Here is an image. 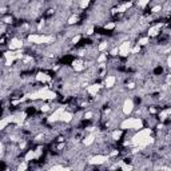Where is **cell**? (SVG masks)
Wrapping results in <instances>:
<instances>
[{"instance_id": "836d02e7", "label": "cell", "mask_w": 171, "mask_h": 171, "mask_svg": "<svg viewBox=\"0 0 171 171\" xmlns=\"http://www.w3.org/2000/svg\"><path fill=\"white\" fill-rule=\"evenodd\" d=\"M92 116H94V112L88 111V112H86V114H84V119H87V121H88V119H91Z\"/></svg>"}, {"instance_id": "8992f818", "label": "cell", "mask_w": 171, "mask_h": 171, "mask_svg": "<svg viewBox=\"0 0 171 171\" xmlns=\"http://www.w3.org/2000/svg\"><path fill=\"white\" fill-rule=\"evenodd\" d=\"M131 46H132V43L131 42H128V40L123 42L122 44L118 47V55L122 56V58H127L130 55V52H131Z\"/></svg>"}, {"instance_id": "ab89813d", "label": "cell", "mask_w": 171, "mask_h": 171, "mask_svg": "<svg viewBox=\"0 0 171 171\" xmlns=\"http://www.w3.org/2000/svg\"><path fill=\"white\" fill-rule=\"evenodd\" d=\"M4 21H6V23H12V17H6V19H4Z\"/></svg>"}, {"instance_id": "7a4b0ae2", "label": "cell", "mask_w": 171, "mask_h": 171, "mask_svg": "<svg viewBox=\"0 0 171 171\" xmlns=\"http://www.w3.org/2000/svg\"><path fill=\"white\" fill-rule=\"evenodd\" d=\"M56 98L55 91H51L48 87H44L42 90H38L35 92H31L25 96V99H31V100H54Z\"/></svg>"}, {"instance_id": "f1b7e54d", "label": "cell", "mask_w": 171, "mask_h": 171, "mask_svg": "<svg viewBox=\"0 0 171 171\" xmlns=\"http://www.w3.org/2000/svg\"><path fill=\"white\" fill-rule=\"evenodd\" d=\"M140 48H142V47H139L138 44H135L134 47H131V52H130V54H138V52H140Z\"/></svg>"}, {"instance_id": "b9f144b4", "label": "cell", "mask_w": 171, "mask_h": 171, "mask_svg": "<svg viewBox=\"0 0 171 171\" xmlns=\"http://www.w3.org/2000/svg\"><path fill=\"white\" fill-rule=\"evenodd\" d=\"M6 171H9V170H6Z\"/></svg>"}, {"instance_id": "f35d334b", "label": "cell", "mask_w": 171, "mask_h": 171, "mask_svg": "<svg viewBox=\"0 0 171 171\" xmlns=\"http://www.w3.org/2000/svg\"><path fill=\"white\" fill-rule=\"evenodd\" d=\"M86 34H87V35H92V34H94V27H90L88 30H87Z\"/></svg>"}, {"instance_id": "7402d4cb", "label": "cell", "mask_w": 171, "mask_h": 171, "mask_svg": "<svg viewBox=\"0 0 171 171\" xmlns=\"http://www.w3.org/2000/svg\"><path fill=\"white\" fill-rule=\"evenodd\" d=\"M122 135H123V130H115L114 132L111 134V138L114 140H119L122 138Z\"/></svg>"}, {"instance_id": "44dd1931", "label": "cell", "mask_w": 171, "mask_h": 171, "mask_svg": "<svg viewBox=\"0 0 171 171\" xmlns=\"http://www.w3.org/2000/svg\"><path fill=\"white\" fill-rule=\"evenodd\" d=\"M170 114H171V108L167 107L166 110H163V111L159 112V118H161V121H166V119L170 116Z\"/></svg>"}, {"instance_id": "8fae6325", "label": "cell", "mask_w": 171, "mask_h": 171, "mask_svg": "<svg viewBox=\"0 0 171 171\" xmlns=\"http://www.w3.org/2000/svg\"><path fill=\"white\" fill-rule=\"evenodd\" d=\"M36 80L40 82V83H47V82H51V75H48L47 72H38L35 75Z\"/></svg>"}, {"instance_id": "52a82bcc", "label": "cell", "mask_w": 171, "mask_h": 171, "mask_svg": "<svg viewBox=\"0 0 171 171\" xmlns=\"http://www.w3.org/2000/svg\"><path fill=\"white\" fill-rule=\"evenodd\" d=\"M134 107H135V103H134V100L131 99V98H127V99H125V102H123V106H122L123 114H125V115L132 114Z\"/></svg>"}, {"instance_id": "ba28073f", "label": "cell", "mask_w": 171, "mask_h": 171, "mask_svg": "<svg viewBox=\"0 0 171 171\" xmlns=\"http://www.w3.org/2000/svg\"><path fill=\"white\" fill-rule=\"evenodd\" d=\"M64 111H65V107H64V106L58 107L56 110L48 116L47 122H48V123H55V122H58V121H60V116H61V114H63Z\"/></svg>"}, {"instance_id": "1f68e13d", "label": "cell", "mask_w": 171, "mask_h": 171, "mask_svg": "<svg viewBox=\"0 0 171 171\" xmlns=\"http://www.w3.org/2000/svg\"><path fill=\"white\" fill-rule=\"evenodd\" d=\"M161 11H162V6H159V4H158V6H155L154 8L151 9V12H154V13H156V12H161Z\"/></svg>"}, {"instance_id": "277c9868", "label": "cell", "mask_w": 171, "mask_h": 171, "mask_svg": "<svg viewBox=\"0 0 171 171\" xmlns=\"http://www.w3.org/2000/svg\"><path fill=\"white\" fill-rule=\"evenodd\" d=\"M27 40L30 43H34V44H47V43H51L54 40V36H51V35H40V34H32V35H28Z\"/></svg>"}, {"instance_id": "9c48e42d", "label": "cell", "mask_w": 171, "mask_h": 171, "mask_svg": "<svg viewBox=\"0 0 171 171\" xmlns=\"http://www.w3.org/2000/svg\"><path fill=\"white\" fill-rule=\"evenodd\" d=\"M24 46V43L21 39H17V38H13V39H11L9 43H8V48L9 51H19L21 50V47Z\"/></svg>"}, {"instance_id": "60d3db41", "label": "cell", "mask_w": 171, "mask_h": 171, "mask_svg": "<svg viewBox=\"0 0 171 171\" xmlns=\"http://www.w3.org/2000/svg\"><path fill=\"white\" fill-rule=\"evenodd\" d=\"M63 147H64V143H61V144H59V146H58V148H59V150H61Z\"/></svg>"}, {"instance_id": "e575fe53", "label": "cell", "mask_w": 171, "mask_h": 171, "mask_svg": "<svg viewBox=\"0 0 171 171\" xmlns=\"http://www.w3.org/2000/svg\"><path fill=\"white\" fill-rule=\"evenodd\" d=\"M4 151H6V146H4V143H3V142H0V155H3V154H4Z\"/></svg>"}, {"instance_id": "6da1fadb", "label": "cell", "mask_w": 171, "mask_h": 171, "mask_svg": "<svg viewBox=\"0 0 171 171\" xmlns=\"http://www.w3.org/2000/svg\"><path fill=\"white\" fill-rule=\"evenodd\" d=\"M152 134V130L148 127V128H142L139 130L135 135L132 136V139H131V144L132 146L136 147V150H143L144 147H147L148 144H152L154 143V138L151 136Z\"/></svg>"}, {"instance_id": "603a6c76", "label": "cell", "mask_w": 171, "mask_h": 171, "mask_svg": "<svg viewBox=\"0 0 171 171\" xmlns=\"http://www.w3.org/2000/svg\"><path fill=\"white\" fill-rule=\"evenodd\" d=\"M121 165V167H122V171H132L134 170V166L132 165H128V163H126V162H121L119 163Z\"/></svg>"}, {"instance_id": "3957f363", "label": "cell", "mask_w": 171, "mask_h": 171, "mask_svg": "<svg viewBox=\"0 0 171 171\" xmlns=\"http://www.w3.org/2000/svg\"><path fill=\"white\" fill-rule=\"evenodd\" d=\"M143 119L142 118H126L121 123V130H134L139 131L143 128Z\"/></svg>"}, {"instance_id": "30bf717a", "label": "cell", "mask_w": 171, "mask_h": 171, "mask_svg": "<svg viewBox=\"0 0 171 171\" xmlns=\"http://www.w3.org/2000/svg\"><path fill=\"white\" fill-rule=\"evenodd\" d=\"M162 27H163L162 23H158V24L150 27V28H148V32H147V34H148L147 38H155V36H158L159 34H161V31H162Z\"/></svg>"}, {"instance_id": "ffe728a7", "label": "cell", "mask_w": 171, "mask_h": 171, "mask_svg": "<svg viewBox=\"0 0 171 171\" xmlns=\"http://www.w3.org/2000/svg\"><path fill=\"white\" fill-rule=\"evenodd\" d=\"M95 134H90L88 136H86L84 138V140H83V143L86 144V146H91V144L94 143V142H95Z\"/></svg>"}, {"instance_id": "9a60e30c", "label": "cell", "mask_w": 171, "mask_h": 171, "mask_svg": "<svg viewBox=\"0 0 171 171\" xmlns=\"http://www.w3.org/2000/svg\"><path fill=\"white\" fill-rule=\"evenodd\" d=\"M72 119H74V115H72V112L67 111V110H65L63 114H61V116H60V121L64 122V123H71Z\"/></svg>"}, {"instance_id": "d6986e66", "label": "cell", "mask_w": 171, "mask_h": 171, "mask_svg": "<svg viewBox=\"0 0 171 171\" xmlns=\"http://www.w3.org/2000/svg\"><path fill=\"white\" fill-rule=\"evenodd\" d=\"M35 158H36L35 150H28L27 154H25V156H24V161H25V162H31V161H34Z\"/></svg>"}, {"instance_id": "83f0119b", "label": "cell", "mask_w": 171, "mask_h": 171, "mask_svg": "<svg viewBox=\"0 0 171 171\" xmlns=\"http://www.w3.org/2000/svg\"><path fill=\"white\" fill-rule=\"evenodd\" d=\"M78 20H79L78 15H72L70 19H68V24H75V23H78Z\"/></svg>"}, {"instance_id": "4dcf8cb0", "label": "cell", "mask_w": 171, "mask_h": 171, "mask_svg": "<svg viewBox=\"0 0 171 171\" xmlns=\"http://www.w3.org/2000/svg\"><path fill=\"white\" fill-rule=\"evenodd\" d=\"M80 39H82V35H76V36H74V38L71 39L72 44H76V43H78L79 40H80Z\"/></svg>"}, {"instance_id": "4316f807", "label": "cell", "mask_w": 171, "mask_h": 171, "mask_svg": "<svg viewBox=\"0 0 171 171\" xmlns=\"http://www.w3.org/2000/svg\"><path fill=\"white\" fill-rule=\"evenodd\" d=\"M106 59H107V54H106V52L100 54V56L98 58V63H100V64H104V61H106Z\"/></svg>"}, {"instance_id": "d6a6232c", "label": "cell", "mask_w": 171, "mask_h": 171, "mask_svg": "<svg viewBox=\"0 0 171 171\" xmlns=\"http://www.w3.org/2000/svg\"><path fill=\"white\" fill-rule=\"evenodd\" d=\"M148 3H150V2H148V0H142V2H139V3H138V6H139V7H142V8H144V7H146V6L148 4Z\"/></svg>"}, {"instance_id": "ac0fdd59", "label": "cell", "mask_w": 171, "mask_h": 171, "mask_svg": "<svg viewBox=\"0 0 171 171\" xmlns=\"http://www.w3.org/2000/svg\"><path fill=\"white\" fill-rule=\"evenodd\" d=\"M47 171H71V167H65L63 165H55V166L50 167Z\"/></svg>"}, {"instance_id": "484cf974", "label": "cell", "mask_w": 171, "mask_h": 171, "mask_svg": "<svg viewBox=\"0 0 171 171\" xmlns=\"http://www.w3.org/2000/svg\"><path fill=\"white\" fill-rule=\"evenodd\" d=\"M28 169V162H21L19 166H17V171H25Z\"/></svg>"}, {"instance_id": "e0dca14e", "label": "cell", "mask_w": 171, "mask_h": 171, "mask_svg": "<svg viewBox=\"0 0 171 171\" xmlns=\"http://www.w3.org/2000/svg\"><path fill=\"white\" fill-rule=\"evenodd\" d=\"M131 6H132V3H123V4L116 7L114 11H116V12H126V11H128L131 8Z\"/></svg>"}, {"instance_id": "2e32d148", "label": "cell", "mask_w": 171, "mask_h": 171, "mask_svg": "<svg viewBox=\"0 0 171 171\" xmlns=\"http://www.w3.org/2000/svg\"><path fill=\"white\" fill-rule=\"evenodd\" d=\"M72 65H74V70L75 71H83L86 68V63L83 60H80V59L75 60L74 63H72Z\"/></svg>"}, {"instance_id": "4fadbf2b", "label": "cell", "mask_w": 171, "mask_h": 171, "mask_svg": "<svg viewBox=\"0 0 171 171\" xmlns=\"http://www.w3.org/2000/svg\"><path fill=\"white\" fill-rule=\"evenodd\" d=\"M116 83V76L114 75H108L106 76V79H104V86H106V88H112V87L115 86Z\"/></svg>"}, {"instance_id": "f546056e", "label": "cell", "mask_w": 171, "mask_h": 171, "mask_svg": "<svg viewBox=\"0 0 171 171\" xmlns=\"http://www.w3.org/2000/svg\"><path fill=\"white\" fill-rule=\"evenodd\" d=\"M104 28H106V30H114V28H115V23H114V21H110V23H107L106 25H104Z\"/></svg>"}, {"instance_id": "8d00e7d4", "label": "cell", "mask_w": 171, "mask_h": 171, "mask_svg": "<svg viewBox=\"0 0 171 171\" xmlns=\"http://www.w3.org/2000/svg\"><path fill=\"white\" fill-rule=\"evenodd\" d=\"M50 108H51L50 104H43V106H42V111H43V112H46V111H48Z\"/></svg>"}, {"instance_id": "7c38bea8", "label": "cell", "mask_w": 171, "mask_h": 171, "mask_svg": "<svg viewBox=\"0 0 171 171\" xmlns=\"http://www.w3.org/2000/svg\"><path fill=\"white\" fill-rule=\"evenodd\" d=\"M100 84H98V83H94V84H91L87 87V92L90 94L91 96H98V92H99V90H100Z\"/></svg>"}, {"instance_id": "d4e9b609", "label": "cell", "mask_w": 171, "mask_h": 171, "mask_svg": "<svg viewBox=\"0 0 171 171\" xmlns=\"http://www.w3.org/2000/svg\"><path fill=\"white\" fill-rule=\"evenodd\" d=\"M107 47H108V42H102V43H100V44H99V47H98V50H99V51H100V52H102V54H103V52H104V51H106V50H107Z\"/></svg>"}, {"instance_id": "74e56055", "label": "cell", "mask_w": 171, "mask_h": 171, "mask_svg": "<svg viewBox=\"0 0 171 171\" xmlns=\"http://www.w3.org/2000/svg\"><path fill=\"white\" fill-rule=\"evenodd\" d=\"M111 55H112V56H116V55H118V47H114V48L111 50Z\"/></svg>"}, {"instance_id": "d590c367", "label": "cell", "mask_w": 171, "mask_h": 171, "mask_svg": "<svg viewBox=\"0 0 171 171\" xmlns=\"http://www.w3.org/2000/svg\"><path fill=\"white\" fill-rule=\"evenodd\" d=\"M88 6H90V2H88V0H86V2H82V3H80V8H87Z\"/></svg>"}, {"instance_id": "5b68a950", "label": "cell", "mask_w": 171, "mask_h": 171, "mask_svg": "<svg viewBox=\"0 0 171 171\" xmlns=\"http://www.w3.org/2000/svg\"><path fill=\"white\" fill-rule=\"evenodd\" d=\"M110 161V155H102V154H98V155H94L90 158L88 163L91 166H100V165H104L106 162Z\"/></svg>"}, {"instance_id": "5bb4252c", "label": "cell", "mask_w": 171, "mask_h": 171, "mask_svg": "<svg viewBox=\"0 0 171 171\" xmlns=\"http://www.w3.org/2000/svg\"><path fill=\"white\" fill-rule=\"evenodd\" d=\"M9 123H13V115H9V116H7V118L0 119V131L4 130Z\"/></svg>"}, {"instance_id": "cb8c5ba5", "label": "cell", "mask_w": 171, "mask_h": 171, "mask_svg": "<svg viewBox=\"0 0 171 171\" xmlns=\"http://www.w3.org/2000/svg\"><path fill=\"white\" fill-rule=\"evenodd\" d=\"M148 43H150V38H147V36H146V38H140L139 40H138L136 44L139 47H143V46H147Z\"/></svg>"}]
</instances>
